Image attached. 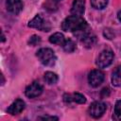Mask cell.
Wrapping results in <instances>:
<instances>
[{
	"label": "cell",
	"mask_w": 121,
	"mask_h": 121,
	"mask_svg": "<svg viewBox=\"0 0 121 121\" xmlns=\"http://www.w3.org/2000/svg\"><path fill=\"white\" fill-rule=\"evenodd\" d=\"M38 119H43V120H58V117H56V116H42V117H39Z\"/></svg>",
	"instance_id": "22"
},
{
	"label": "cell",
	"mask_w": 121,
	"mask_h": 121,
	"mask_svg": "<svg viewBox=\"0 0 121 121\" xmlns=\"http://www.w3.org/2000/svg\"><path fill=\"white\" fill-rule=\"evenodd\" d=\"M28 26L32 28H37L42 31H49L50 29L49 24L42 17L41 14H36L35 17L28 22Z\"/></svg>",
	"instance_id": "5"
},
{
	"label": "cell",
	"mask_w": 121,
	"mask_h": 121,
	"mask_svg": "<svg viewBox=\"0 0 121 121\" xmlns=\"http://www.w3.org/2000/svg\"><path fill=\"white\" fill-rule=\"evenodd\" d=\"M37 58L45 66H52L55 64L57 57L55 55V52L48 47H43L40 48L36 53Z\"/></svg>",
	"instance_id": "2"
},
{
	"label": "cell",
	"mask_w": 121,
	"mask_h": 121,
	"mask_svg": "<svg viewBox=\"0 0 121 121\" xmlns=\"http://www.w3.org/2000/svg\"><path fill=\"white\" fill-rule=\"evenodd\" d=\"M108 1L109 0H91V5L95 9H102L107 6Z\"/></svg>",
	"instance_id": "17"
},
{
	"label": "cell",
	"mask_w": 121,
	"mask_h": 121,
	"mask_svg": "<svg viewBox=\"0 0 121 121\" xmlns=\"http://www.w3.org/2000/svg\"><path fill=\"white\" fill-rule=\"evenodd\" d=\"M117 18H118V20L121 22V10L118 12V14H117Z\"/></svg>",
	"instance_id": "23"
},
{
	"label": "cell",
	"mask_w": 121,
	"mask_h": 121,
	"mask_svg": "<svg viewBox=\"0 0 121 121\" xmlns=\"http://www.w3.org/2000/svg\"><path fill=\"white\" fill-rule=\"evenodd\" d=\"M41 42V38L38 36V35H32L29 40H28V44L29 45H32V46H35L37 45L39 43Z\"/></svg>",
	"instance_id": "19"
},
{
	"label": "cell",
	"mask_w": 121,
	"mask_h": 121,
	"mask_svg": "<svg viewBox=\"0 0 121 121\" xmlns=\"http://www.w3.org/2000/svg\"><path fill=\"white\" fill-rule=\"evenodd\" d=\"M62 48H63V50H64L65 52H67V53H72V52H74V51L76 50L77 45H76V43H75L73 40L67 39V40L64 41V43H63V44H62Z\"/></svg>",
	"instance_id": "16"
},
{
	"label": "cell",
	"mask_w": 121,
	"mask_h": 121,
	"mask_svg": "<svg viewBox=\"0 0 121 121\" xmlns=\"http://www.w3.org/2000/svg\"><path fill=\"white\" fill-rule=\"evenodd\" d=\"M110 95V89L109 88H103L102 89V91H101V96L102 97H106V96H108Z\"/></svg>",
	"instance_id": "21"
},
{
	"label": "cell",
	"mask_w": 121,
	"mask_h": 121,
	"mask_svg": "<svg viewBox=\"0 0 121 121\" xmlns=\"http://www.w3.org/2000/svg\"><path fill=\"white\" fill-rule=\"evenodd\" d=\"M63 100L65 102H71V101H74L76 103H78V104H84L86 102V97L79 94V93H75L73 95H69V94H65L63 95Z\"/></svg>",
	"instance_id": "12"
},
{
	"label": "cell",
	"mask_w": 121,
	"mask_h": 121,
	"mask_svg": "<svg viewBox=\"0 0 121 121\" xmlns=\"http://www.w3.org/2000/svg\"><path fill=\"white\" fill-rule=\"evenodd\" d=\"M113 58H114V55H113L112 51H111L109 49H105L97 57L95 64L99 68H106V67H108L109 65L112 64V62L113 60Z\"/></svg>",
	"instance_id": "4"
},
{
	"label": "cell",
	"mask_w": 121,
	"mask_h": 121,
	"mask_svg": "<svg viewBox=\"0 0 121 121\" xmlns=\"http://www.w3.org/2000/svg\"><path fill=\"white\" fill-rule=\"evenodd\" d=\"M103 35H104V37L107 38L108 40H112V39H113L114 36H115L114 32H113L111 28H105L104 31H103Z\"/></svg>",
	"instance_id": "20"
},
{
	"label": "cell",
	"mask_w": 121,
	"mask_h": 121,
	"mask_svg": "<svg viewBox=\"0 0 121 121\" xmlns=\"http://www.w3.org/2000/svg\"><path fill=\"white\" fill-rule=\"evenodd\" d=\"M75 35L80 40L81 43L86 48L93 47L96 43V37H95V35L94 33L91 32L89 27H87L86 29H83V30H81L79 32L75 33Z\"/></svg>",
	"instance_id": "3"
},
{
	"label": "cell",
	"mask_w": 121,
	"mask_h": 121,
	"mask_svg": "<svg viewBox=\"0 0 121 121\" xmlns=\"http://www.w3.org/2000/svg\"><path fill=\"white\" fill-rule=\"evenodd\" d=\"M104 73L99 69H94L89 73L88 81L92 87H98L104 80Z\"/></svg>",
	"instance_id": "7"
},
{
	"label": "cell",
	"mask_w": 121,
	"mask_h": 121,
	"mask_svg": "<svg viewBox=\"0 0 121 121\" xmlns=\"http://www.w3.org/2000/svg\"><path fill=\"white\" fill-rule=\"evenodd\" d=\"M43 86L37 82V81H34L32 82L31 84H29L26 90H25V94L27 97L29 98H35V97H38L39 95H41V94L43 93Z\"/></svg>",
	"instance_id": "8"
},
{
	"label": "cell",
	"mask_w": 121,
	"mask_h": 121,
	"mask_svg": "<svg viewBox=\"0 0 121 121\" xmlns=\"http://www.w3.org/2000/svg\"><path fill=\"white\" fill-rule=\"evenodd\" d=\"M24 7L22 0H7L6 2V8L8 11H9L12 14H18L22 11Z\"/></svg>",
	"instance_id": "10"
},
{
	"label": "cell",
	"mask_w": 121,
	"mask_h": 121,
	"mask_svg": "<svg viewBox=\"0 0 121 121\" xmlns=\"http://www.w3.org/2000/svg\"><path fill=\"white\" fill-rule=\"evenodd\" d=\"M106 108L107 107H106L105 103H103L101 101H95L90 105V107L88 109V112L92 117L99 118L104 114Z\"/></svg>",
	"instance_id": "6"
},
{
	"label": "cell",
	"mask_w": 121,
	"mask_h": 121,
	"mask_svg": "<svg viewBox=\"0 0 121 121\" xmlns=\"http://www.w3.org/2000/svg\"><path fill=\"white\" fill-rule=\"evenodd\" d=\"M85 9V1L84 0H74L71 7V13L73 15L82 16Z\"/></svg>",
	"instance_id": "11"
},
{
	"label": "cell",
	"mask_w": 121,
	"mask_h": 121,
	"mask_svg": "<svg viewBox=\"0 0 121 121\" xmlns=\"http://www.w3.org/2000/svg\"><path fill=\"white\" fill-rule=\"evenodd\" d=\"M43 78H44V81L49 85L56 84L58 82V80H59V78H58L57 74H55L53 72H50V71H47V72L44 73Z\"/></svg>",
	"instance_id": "15"
},
{
	"label": "cell",
	"mask_w": 121,
	"mask_h": 121,
	"mask_svg": "<svg viewBox=\"0 0 121 121\" xmlns=\"http://www.w3.org/2000/svg\"><path fill=\"white\" fill-rule=\"evenodd\" d=\"M112 83L113 86H121V65L117 66L112 75Z\"/></svg>",
	"instance_id": "13"
},
{
	"label": "cell",
	"mask_w": 121,
	"mask_h": 121,
	"mask_svg": "<svg viewBox=\"0 0 121 121\" xmlns=\"http://www.w3.org/2000/svg\"><path fill=\"white\" fill-rule=\"evenodd\" d=\"M87 27H89V26L81 16L73 15V14L66 17L63 20V22L61 23L62 30L69 31V32H74V33L81 31V30H83Z\"/></svg>",
	"instance_id": "1"
},
{
	"label": "cell",
	"mask_w": 121,
	"mask_h": 121,
	"mask_svg": "<svg viewBox=\"0 0 121 121\" xmlns=\"http://www.w3.org/2000/svg\"><path fill=\"white\" fill-rule=\"evenodd\" d=\"M65 39H64V36L62 33L60 32H56L54 34H52L50 37H49V42L53 44H57V45H61L63 44Z\"/></svg>",
	"instance_id": "14"
},
{
	"label": "cell",
	"mask_w": 121,
	"mask_h": 121,
	"mask_svg": "<svg viewBox=\"0 0 121 121\" xmlns=\"http://www.w3.org/2000/svg\"><path fill=\"white\" fill-rule=\"evenodd\" d=\"M114 115L117 119H121V100H117L114 106Z\"/></svg>",
	"instance_id": "18"
},
{
	"label": "cell",
	"mask_w": 121,
	"mask_h": 121,
	"mask_svg": "<svg viewBox=\"0 0 121 121\" xmlns=\"http://www.w3.org/2000/svg\"><path fill=\"white\" fill-rule=\"evenodd\" d=\"M25 107H26L25 101L20 99V98H18V99H16L14 102H12L10 104V106L7 109V112H8V113H9L11 115H16V114L21 113L24 111Z\"/></svg>",
	"instance_id": "9"
},
{
	"label": "cell",
	"mask_w": 121,
	"mask_h": 121,
	"mask_svg": "<svg viewBox=\"0 0 121 121\" xmlns=\"http://www.w3.org/2000/svg\"><path fill=\"white\" fill-rule=\"evenodd\" d=\"M55 1H60V0H55Z\"/></svg>",
	"instance_id": "24"
}]
</instances>
